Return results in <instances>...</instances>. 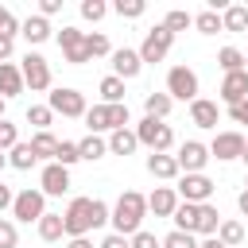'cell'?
<instances>
[{"label": "cell", "instance_id": "6da1fadb", "mask_svg": "<svg viewBox=\"0 0 248 248\" xmlns=\"http://www.w3.org/2000/svg\"><path fill=\"white\" fill-rule=\"evenodd\" d=\"M108 221V205L101 198H74L70 209L62 213V225H66V236H85L89 229H101Z\"/></svg>", "mask_w": 248, "mask_h": 248}, {"label": "cell", "instance_id": "7a4b0ae2", "mask_svg": "<svg viewBox=\"0 0 248 248\" xmlns=\"http://www.w3.org/2000/svg\"><path fill=\"white\" fill-rule=\"evenodd\" d=\"M143 217H147V198H143L140 190H124V194L116 198L112 213H108L112 232H120V236H136L140 225H143Z\"/></svg>", "mask_w": 248, "mask_h": 248}, {"label": "cell", "instance_id": "3957f363", "mask_svg": "<svg viewBox=\"0 0 248 248\" xmlns=\"http://www.w3.org/2000/svg\"><path fill=\"white\" fill-rule=\"evenodd\" d=\"M85 124H89L93 136L128 128V105H93V108H85Z\"/></svg>", "mask_w": 248, "mask_h": 248}, {"label": "cell", "instance_id": "277c9868", "mask_svg": "<svg viewBox=\"0 0 248 248\" xmlns=\"http://www.w3.org/2000/svg\"><path fill=\"white\" fill-rule=\"evenodd\" d=\"M136 140H140L143 147H151V155H155V151H170L174 132H170L167 120H151V116H143V120L136 124Z\"/></svg>", "mask_w": 248, "mask_h": 248}, {"label": "cell", "instance_id": "5b68a950", "mask_svg": "<svg viewBox=\"0 0 248 248\" xmlns=\"http://www.w3.org/2000/svg\"><path fill=\"white\" fill-rule=\"evenodd\" d=\"M12 213H16V221H23V225H31V221L39 225V217L46 213V194H43V190H31V186L19 190L16 202H12Z\"/></svg>", "mask_w": 248, "mask_h": 248}, {"label": "cell", "instance_id": "8992f818", "mask_svg": "<svg viewBox=\"0 0 248 248\" xmlns=\"http://www.w3.org/2000/svg\"><path fill=\"white\" fill-rule=\"evenodd\" d=\"M167 97L174 101H198V74L190 66H170L167 74Z\"/></svg>", "mask_w": 248, "mask_h": 248}, {"label": "cell", "instance_id": "52a82bcc", "mask_svg": "<svg viewBox=\"0 0 248 248\" xmlns=\"http://www.w3.org/2000/svg\"><path fill=\"white\" fill-rule=\"evenodd\" d=\"M170 43H174V35L159 23V27H151V31L143 35V46H140L136 54H140V62H163L167 50H170Z\"/></svg>", "mask_w": 248, "mask_h": 248}, {"label": "cell", "instance_id": "ba28073f", "mask_svg": "<svg viewBox=\"0 0 248 248\" xmlns=\"http://www.w3.org/2000/svg\"><path fill=\"white\" fill-rule=\"evenodd\" d=\"M19 74H23V85H31V93L50 89V62L43 54H27L23 66H19Z\"/></svg>", "mask_w": 248, "mask_h": 248}, {"label": "cell", "instance_id": "9c48e42d", "mask_svg": "<svg viewBox=\"0 0 248 248\" xmlns=\"http://www.w3.org/2000/svg\"><path fill=\"white\" fill-rule=\"evenodd\" d=\"M58 46H62V54H66L70 66H85V62H89L85 31H78V27H62V31H58Z\"/></svg>", "mask_w": 248, "mask_h": 248}, {"label": "cell", "instance_id": "30bf717a", "mask_svg": "<svg viewBox=\"0 0 248 248\" xmlns=\"http://www.w3.org/2000/svg\"><path fill=\"white\" fill-rule=\"evenodd\" d=\"M244 147H248V140H244L240 132H217V136H213V143H209V159L229 163V159H240V155H244Z\"/></svg>", "mask_w": 248, "mask_h": 248}, {"label": "cell", "instance_id": "8fae6325", "mask_svg": "<svg viewBox=\"0 0 248 248\" xmlns=\"http://www.w3.org/2000/svg\"><path fill=\"white\" fill-rule=\"evenodd\" d=\"M174 163H178V170H186V174H202V170H205V163H209V147H205V143H198V140H186V143L178 147Z\"/></svg>", "mask_w": 248, "mask_h": 248}, {"label": "cell", "instance_id": "7c38bea8", "mask_svg": "<svg viewBox=\"0 0 248 248\" xmlns=\"http://www.w3.org/2000/svg\"><path fill=\"white\" fill-rule=\"evenodd\" d=\"M174 194H178L182 202H190V205H205V202H209V194H213V182H209L205 174H182Z\"/></svg>", "mask_w": 248, "mask_h": 248}, {"label": "cell", "instance_id": "4fadbf2b", "mask_svg": "<svg viewBox=\"0 0 248 248\" xmlns=\"http://www.w3.org/2000/svg\"><path fill=\"white\" fill-rule=\"evenodd\" d=\"M46 108H50V112H62V116H85V97H81L78 89L62 85V89H54V93H50Z\"/></svg>", "mask_w": 248, "mask_h": 248}, {"label": "cell", "instance_id": "5bb4252c", "mask_svg": "<svg viewBox=\"0 0 248 248\" xmlns=\"http://www.w3.org/2000/svg\"><path fill=\"white\" fill-rule=\"evenodd\" d=\"M39 190H43L46 198L66 194V190H70V170H66V167H58V163H46V167H43V174H39Z\"/></svg>", "mask_w": 248, "mask_h": 248}, {"label": "cell", "instance_id": "9a60e30c", "mask_svg": "<svg viewBox=\"0 0 248 248\" xmlns=\"http://www.w3.org/2000/svg\"><path fill=\"white\" fill-rule=\"evenodd\" d=\"M140 70H143V62H140V54H136V50H128V46L112 50V78L132 81V78H140Z\"/></svg>", "mask_w": 248, "mask_h": 248}, {"label": "cell", "instance_id": "2e32d148", "mask_svg": "<svg viewBox=\"0 0 248 248\" xmlns=\"http://www.w3.org/2000/svg\"><path fill=\"white\" fill-rule=\"evenodd\" d=\"M221 101L232 108V105H240L244 97H248V74L244 70H236V74H225V81H221Z\"/></svg>", "mask_w": 248, "mask_h": 248}, {"label": "cell", "instance_id": "e0dca14e", "mask_svg": "<svg viewBox=\"0 0 248 248\" xmlns=\"http://www.w3.org/2000/svg\"><path fill=\"white\" fill-rule=\"evenodd\" d=\"M217 116H221L217 101H205V97L190 101V120H194V128H217Z\"/></svg>", "mask_w": 248, "mask_h": 248}, {"label": "cell", "instance_id": "ac0fdd59", "mask_svg": "<svg viewBox=\"0 0 248 248\" xmlns=\"http://www.w3.org/2000/svg\"><path fill=\"white\" fill-rule=\"evenodd\" d=\"M147 209H151L155 217H170V213L178 209V194H174L170 186H155L151 198H147Z\"/></svg>", "mask_w": 248, "mask_h": 248}, {"label": "cell", "instance_id": "d6986e66", "mask_svg": "<svg viewBox=\"0 0 248 248\" xmlns=\"http://www.w3.org/2000/svg\"><path fill=\"white\" fill-rule=\"evenodd\" d=\"M19 93H23V74H19V66L0 62V97L8 101V97H19Z\"/></svg>", "mask_w": 248, "mask_h": 248}, {"label": "cell", "instance_id": "ffe728a7", "mask_svg": "<svg viewBox=\"0 0 248 248\" xmlns=\"http://www.w3.org/2000/svg\"><path fill=\"white\" fill-rule=\"evenodd\" d=\"M19 35H23L27 43H35V46H39V43H46V39H50V23H46L43 16H27V19L19 23Z\"/></svg>", "mask_w": 248, "mask_h": 248}, {"label": "cell", "instance_id": "44dd1931", "mask_svg": "<svg viewBox=\"0 0 248 248\" xmlns=\"http://www.w3.org/2000/svg\"><path fill=\"white\" fill-rule=\"evenodd\" d=\"M147 170H151L155 178H178V174H182V170H178V163H174V155H167V151L147 155Z\"/></svg>", "mask_w": 248, "mask_h": 248}, {"label": "cell", "instance_id": "7402d4cb", "mask_svg": "<svg viewBox=\"0 0 248 248\" xmlns=\"http://www.w3.org/2000/svg\"><path fill=\"white\" fill-rule=\"evenodd\" d=\"M140 147V140H136V132H128V128H116L112 136H108V151L112 155H132Z\"/></svg>", "mask_w": 248, "mask_h": 248}, {"label": "cell", "instance_id": "603a6c76", "mask_svg": "<svg viewBox=\"0 0 248 248\" xmlns=\"http://www.w3.org/2000/svg\"><path fill=\"white\" fill-rule=\"evenodd\" d=\"M78 155L81 159H89V163H97L101 155H108V140H101V136H85V140H78Z\"/></svg>", "mask_w": 248, "mask_h": 248}, {"label": "cell", "instance_id": "cb8c5ba5", "mask_svg": "<svg viewBox=\"0 0 248 248\" xmlns=\"http://www.w3.org/2000/svg\"><path fill=\"white\" fill-rule=\"evenodd\" d=\"M170 217H174V229H178V232H198V205L178 202V209H174Z\"/></svg>", "mask_w": 248, "mask_h": 248}, {"label": "cell", "instance_id": "d4e9b609", "mask_svg": "<svg viewBox=\"0 0 248 248\" xmlns=\"http://www.w3.org/2000/svg\"><path fill=\"white\" fill-rule=\"evenodd\" d=\"M97 89H101V105H124V81L120 78L108 74V78H101Z\"/></svg>", "mask_w": 248, "mask_h": 248}, {"label": "cell", "instance_id": "484cf974", "mask_svg": "<svg viewBox=\"0 0 248 248\" xmlns=\"http://www.w3.org/2000/svg\"><path fill=\"white\" fill-rule=\"evenodd\" d=\"M170 105H174V101H170L167 93H147V97H143V108H147L151 120H167V116H170Z\"/></svg>", "mask_w": 248, "mask_h": 248}, {"label": "cell", "instance_id": "4316f807", "mask_svg": "<svg viewBox=\"0 0 248 248\" xmlns=\"http://www.w3.org/2000/svg\"><path fill=\"white\" fill-rule=\"evenodd\" d=\"M217 225H221V213H217V205H198V232L202 236H217Z\"/></svg>", "mask_w": 248, "mask_h": 248}, {"label": "cell", "instance_id": "83f0119b", "mask_svg": "<svg viewBox=\"0 0 248 248\" xmlns=\"http://www.w3.org/2000/svg\"><path fill=\"white\" fill-rule=\"evenodd\" d=\"M39 236H43V240H62V236H66L62 213H43V217H39Z\"/></svg>", "mask_w": 248, "mask_h": 248}, {"label": "cell", "instance_id": "f1b7e54d", "mask_svg": "<svg viewBox=\"0 0 248 248\" xmlns=\"http://www.w3.org/2000/svg\"><path fill=\"white\" fill-rule=\"evenodd\" d=\"M31 151H35V159H50V163H54L58 140H54L50 132H35V136H31Z\"/></svg>", "mask_w": 248, "mask_h": 248}, {"label": "cell", "instance_id": "f546056e", "mask_svg": "<svg viewBox=\"0 0 248 248\" xmlns=\"http://www.w3.org/2000/svg\"><path fill=\"white\" fill-rule=\"evenodd\" d=\"M221 27L225 31H248V8H240V4L225 8L221 12Z\"/></svg>", "mask_w": 248, "mask_h": 248}, {"label": "cell", "instance_id": "4dcf8cb0", "mask_svg": "<svg viewBox=\"0 0 248 248\" xmlns=\"http://www.w3.org/2000/svg\"><path fill=\"white\" fill-rule=\"evenodd\" d=\"M8 163L16 167V170H31L39 159H35V151H31V143H16L12 151H8Z\"/></svg>", "mask_w": 248, "mask_h": 248}, {"label": "cell", "instance_id": "1f68e13d", "mask_svg": "<svg viewBox=\"0 0 248 248\" xmlns=\"http://www.w3.org/2000/svg\"><path fill=\"white\" fill-rule=\"evenodd\" d=\"M217 240H221L225 248H236V244L244 240V225H240V221H221V225H217Z\"/></svg>", "mask_w": 248, "mask_h": 248}, {"label": "cell", "instance_id": "d6a6232c", "mask_svg": "<svg viewBox=\"0 0 248 248\" xmlns=\"http://www.w3.org/2000/svg\"><path fill=\"white\" fill-rule=\"evenodd\" d=\"M217 66H221L225 74H236V70H244V54H240L236 46H221V50H217Z\"/></svg>", "mask_w": 248, "mask_h": 248}, {"label": "cell", "instance_id": "836d02e7", "mask_svg": "<svg viewBox=\"0 0 248 248\" xmlns=\"http://www.w3.org/2000/svg\"><path fill=\"white\" fill-rule=\"evenodd\" d=\"M194 27H198L202 35H217V31H225V27H221V12H213V8H205L202 16H194Z\"/></svg>", "mask_w": 248, "mask_h": 248}, {"label": "cell", "instance_id": "e575fe53", "mask_svg": "<svg viewBox=\"0 0 248 248\" xmlns=\"http://www.w3.org/2000/svg\"><path fill=\"white\" fill-rule=\"evenodd\" d=\"M54 163H58V167H66V170H70L74 163H81L78 143H74V140H62V143H58V151H54Z\"/></svg>", "mask_w": 248, "mask_h": 248}, {"label": "cell", "instance_id": "d590c367", "mask_svg": "<svg viewBox=\"0 0 248 248\" xmlns=\"http://www.w3.org/2000/svg\"><path fill=\"white\" fill-rule=\"evenodd\" d=\"M50 120H54V112H50L46 105H31V108H27V124H35V132H46Z\"/></svg>", "mask_w": 248, "mask_h": 248}, {"label": "cell", "instance_id": "8d00e7d4", "mask_svg": "<svg viewBox=\"0 0 248 248\" xmlns=\"http://www.w3.org/2000/svg\"><path fill=\"white\" fill-rule=\"evenodd\" d=\"M143 8H147L143 0H116V4H112V12H116L120 19H140V16H143Z\"/></svg>", "mask_w": 248, "mask_h": 248}, {"label": "cell", "instance_id": "74e56055", "mask_svg": "<svg viewBox=\"0 0 248 248\" xmlns=\"http://www.w3.org/2000/svg\"><path fill=\"white\" fill-rule=\"evenodd\" d=\"M190 23H194V16H190V12H182V8H174V12H167V19H163V27H167L170 35H174V31H186Z\"/></svg>", "mask_w": 248, "mask_h": 248}, {"label": "cell", "instance_id": "f35d334b", "mask_svg": "<svg viewBox=\"0 0 248 248\" xmlns=\"http://www.w3.org/2000/svg\"><path fill=\"white\" fill-rule=\"evenodd\" d=\"M85 50H89V58H105V54H112V46H108V39H105L101 31L85 35Z\"/></svg>", "mask_w": 248, "mask_h": 248}, {"label": "cell", "instance_id": "ab89813d", "mask_svg": "<svg viewBox=\"0 0 248 248\" xmlns=\"http://www.w3.org/2000/svg\"><path fill=\"white\" fill-rule=\"evenodd\" d=\"M159 248H198V240H194V232H178V229H174V232L163 236Z\"/></svg>", "mask_w": 248, "mask_h": 248}, {"label": "cell", "instance_id": "60d3db41", "mask_svg": "<svg viewBox=\"0 0 248 248\" xmlns=\"http://www.w3.org/2000/svg\"><path fill=\"white\" fill-rule=\"evenodd\" d=\"M105 12H108V4H105V0H81V19L97 23V19H105Z\"/></svg>", "mask_w": 248, "mask_h": 248}, {"label": "cell", "instance_id": "b9f144b4", "mask_svg": "<svg viewBox=\"0 0 248 248\" xmlns=\"http://www.w3.org/2000/svg\"><path fill=\"white\" fill-rule=\"evenodd\" d=\"M19 143V132H16V124L12 120H0V151H12Z\"/></svg>", "mask_w": 248, "mask_h": 248}, {"label": "cell", "instance_id": "7bdbcfd3", "mask_svg": "<svg viewBox=\"0 0 248 248\" xmlns=\"http://www.w3.org/2000/svg\"><path fill=\"white\" fill-rule=\"evenodd\" d=\"M16 244H19V229L0 217V248H16Z\"/></svg>", "mask_w": 248, "mask_h": 248}, {"label": "cell", "instance_id": "ee69618b", "mask_svg": "<svg viewBox=\"0 0 248 248\" xmlns=\"http://www.w3.org/2000/svg\"><path fill=\"white\" fill-rule=\"evenodd\" d=\"M132 248H159V240H155V232H147V229H140L132 240H128Z\"/></svg>", "mask_w": 248, "mask_h": 248}, {"label": "cell", "instance_id": "f6af8a7d", "mask_svg": "<svg viewBox=\"0 0 248 248\" xmlns=\"http://www.w3.org/2000/svg\"><path fill=\"white\" fill-rule=\"evenodd\" d=\"M16 31H19V23H16V16H12L8 8H0V35H12V39H16Z\"/></svg>", "mask_w": 248, "mask_h": 248}, {"label": "cell", "instance_id": "bcb514c9", "mask_svg": "<svg viewBox=\"0 0 248 248\" xmlns=\"http://www.w3.org/2000/svg\"><path fill=\"white\" fill-rule=\"evenodd\" d=\"M97 248H132V244H128V236H120V232H108V236H105Z\"/></svg>", "mask_w": 248, "mask_h": 248}, {"label": "cell", "instance_id": "7dc6e473", "mask_svg": "<svg viewBox=\"0 0 248 248\" xmlns=\"http://www.w3.org/2000/svg\"><path fill=\"white\" fill-rule=\"evenodd\" d=\"M229 116H232L236 124H248V97H244L240 105H232V108H229Z\"/></svg>", "mask_w": 248, "mask_h": 248}, {"label": "cell", "instance_id": "c3c4849f", "mask_svg": "<svg viewBox=\"0 0 248 248\" xmlns=\"http://www.w3.org/2000/svg\"><path fill=\"white\" fill-rule=\"evenodd\" d=\"M12 50H16V39H12V35H0V62H8Z\"/></svg>", "mask_w": 248, "mask_h": 248}, {"label": "cell", "instance_id": "681fc988", "mask_svg": "<svg viewBox=\"0 0 248 248\" xmlns=\"http://www.w3.org/2000/svg\"><path fill=\"white\" fill-rule=\"evenodd\" d=\"M54 12H62V0H43V4H39V16H43V19L54 16Z\"/></svg>", "mask_w": 248, "mask_h": 248}, {"label": "cell", "instance_id": "f907efd6", "mask_svg": "<svg viewBox=\"0 0 248 248\" xmlns=\"http://www.w3.org/2000/svg\"><path fill=\"white\" fill-rule=\"evenodd\" d=\"M12 202H16V194H12V190H8V186H4V182H0V209H8V205H12Z\"/></svg>", "mask_w": 248, "mask_h": 248}, {"label": "cell", "instance_id": "816d5d0a", "mask_svg": "<svg viewBox=\"0 0 248 248\" xmlns=\"http://www.w3.org/2000/svg\"><path fill=\"white\" fill-rule=\"evenodd\" d=\"M66 248H93V240H89V236H74Z\"/></svg>", "mask_w": 248, "mask_h": 248}, {"label": "cell", "instance_id": "f5cc1de1", "mask_svg": "<svg viewBox=\"0 0 248 248\" xmlns=\"http://www.w3.org/2000/svg\"><path fill=\"white\" fill-rule=\"evenodd\" d=\"M236 205H240V213L248 217V190H240V198H236Z\"/></svg>", "mask_w": 248, "mask_h": 248}, {"label": "cell", "instance_id": "db71d44e", "mask_svg": "<svg viewBox=\"0 0 248 248\" xmlns=\"http://www.w3.org/2000/svg\"><path fill=\"white\" fill-rule=\"evenodd\" d=\"M198 248H225V244H221V240H217V236H205V240H202V244H198Z\"/></svg>", "mask_w": 248, "mask_h": 248}, {"label": "cell", "instance_id": "11a10c76", "mask_svg": "<svg viewBox=\"0 0 248 248\" xmlns=\"http://www.w3.org/2000/svg\"><path fill=\"white\" fill-rule=\"evenodd\" d=\"M4 167H8V155H4V151H0V170H4Z\"/></svg>", "mask_w": 248, "mask_h": 248}, {"label": "cell", "instance_id": "9f6ffc18", "mask_svg": "<svg viewBox=\"0 0 248 248\" xmlns=\"http://www.w3.org/2000/svg\"><path fill=\"white\" fill-rule=\"evenodd\" d=\"M4 105H8V101H4V97H0V120H4Z\"/></svg>", "mask_w": 248, "mask_h": 248}, {"label": "cell", "instance_id": "6f0895ef", "mask_svg": "<svg viewBox=\"0 0 248 248\" xmlns=\"http://www.w3.org/2000/svg\"><path fill=\"white\" fill-rule=\"evenodd\" d=\"M244 74H248V54H244Z\"/></svg>", "mask_w": 248, "mask_h": 248}, {"label": "cell", "instance_id": "680465c9", "mask_svg": "<svg viewBox=\"0 0 248 248\" xmlns=\"http://www.w3.org/2000/svg\"><path fill=\"white\" fill-rule=\"evenodd\" d=\"M240 159H244V163H248V147H244V155H240Z\"/></svg>", "mask_w": 248, "mask_h": 248}, {"label": "cell", "instance_id": "91938a15", "mask_svg": "<svg viewBox=\"0 0 248 248\" xmlns=\"http://www.w3.org/2000/svg\"><path fill=\"white\" fill-rule=\"evenodd\" d=\"M244 186H248V178H244Z\"/></svg>", "mask_w": 248, "mask_h": 248}]
</instances>
